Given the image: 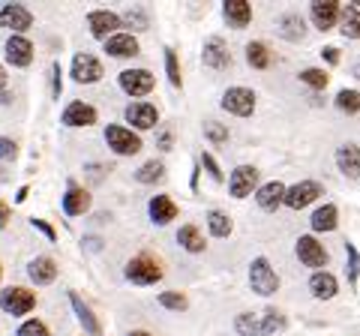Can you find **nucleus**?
I'll list each match as a JSON object with an SVG mask.
<instances>
[{"mask_svg": "<svg viewBox=\"0 0 360 336\" xmlns=\"http://www.w3.org/2000/svg\"><path fill=\"white\" fill-rule=\"evenodd\" d=\"M201 60H205V66H210V70H229L231 54H229V49H225V42L219 37H210L205 42V51H201Z\"/></svg>", "mask_w": 360, "mask_h": 336, "instance_id": "16", "label": "nucleus"}, {"mask_svg": "<svg viewBox=\"0 0 360 336\" xmlns=\"http://www.w3.org/2000/svg\"><path fill=\"white\" fill-rule=\"evenodd\" d=\"M153 75L150 70H123L120 72V87H123V93H129V96H148L153 91Z\"/></svg>", "mask_w": 360, "mask_h": 336, "instance_id": "9", "label": "nucleus"}, {"mask_svg": "<svg viewBox=\"0 0 360 336\" xmlns=\"http://www.w3.org/2000/svg\"><path fill=\"white\" fill-rule=\"evenodd\" d=\"M345 255H348V267H345L348 283L357 285V276H360V252H357V246L354 243H345Z\"/></svg>", "mask_w": 360, "mask_h": 336, "instance_id": "37", "label": "nucleus"}, {"mask_svg": "<svg viewBox=\"0 0 360 336\" xmlns=\"http://www.w3.org/2000/svg\"><path fill=\"white\" fill-rule=\"evenodd\" d=\"M255 201H258V207L262 210H276L285 201V186L279 181H270V183H264L262 189H258Z\"/></svg>", "mask_w": 360, "mask_h": 336, "instance_id": "25", "label": "nucleus"}, {"mask_svg": "<svg viewBox=\"0 0 360 336\" xmlns=\"http://www.w3.org/2000/svg\"><path fill=\"white\" fill-rule=\"evenodd\" d=\"M70 304H72V309H75V316H78V321L84 324V330L90 333V336H99V321L94 318V312H90V306L84 304L82 297L75 295V291H70Z\"/></svg>", "mask_w": 360, "mask_h": 336, "instance_id": "29", "label": "nucleus"}, {"mask_svg": "<svg viewBox=\"0 0 360 336\" xmlns=\"http://www.w3.org/2000/svg\"><path fill=\"white\" fill-rule=\"evenodd\" d=\"M295 250H297V259L307 267H319L321 271V267L328 264V250H324V243H319L312 234H303Z\"/></svg>", "mask_w": 360, "mask_h": 336, "instance_id": "10", "label": "nucleus"}, {"mask_svg": "<svg viewBox=\"0 0 360 336\" xmlns=\"http://www.w3.org/2000/svg\"><path fill=\"white\" fill-rule=\"evenodd\" d=\"M0 27H6V30H15V37L18 33H25L33 27V15H30V9L27 6H21V4H9L0 9Z\"/></svg>", "mask_w": 360, "mask_h": 336, "instance_id": "11", "label": "nucleus"}, {"mask_svg": "<svg viewBox=\"0 0 360 336\" xmlns=\"http://www.w3.org/2000/svg\"><path fill=\"white\" fill-rule=\"evenodd\" d=\"M127 279L129 283H135V285H153V283H160L162 279V267L156 264L150 255H139V259H132L129 264H127Z\"/></svg>", "mask_w": 360, "mask_h": 336, "instance_id": "3", "label": "nucleus"}, {"mask_svg": "<svg viewBox=\"0 0 360 336\" xmlns=\"http://www.w3.org/2000/svg\"><path fill=\"white\" fill-rule=\"evenodd\" d=\"M207 228H210L213 238H229L234 226H231V219L225 217L222 210H210V214H207Z\"/></svg>", "mask_w": 360, "mask_h": 336, "instance_id": "32", "label": "nucleus"}, {"mask_svg": "<svg viewBox=\"0 0 360 336\" xmlns=\"http://www.w3.org/2000/svg\"><path fill=\"white\" fill-rule=\"evenodd\" d=\"M51 72H54V87H51V96L58 99V96H60V91H63V82H60V75H63V72H60V63H54V66H51Z\"/></svg>", "mask_w": 360, "mask_h": 336, "instance_id": "45", "label": "nucleus"}, {"mask_svg": "<svg viewBox=\"0 0 360 336\" xmlns=\"http://www.w3.org/2000/svg\"><path fill=\"white\" fill-rule=\"evenodd\" d=\"M336 165H340V172L345 177H352V181L360 177V148L354 141H348V144H342V148L336 150Z\"/></svg>", "mask_w": 360, "mask_h": 336, "instance_id": "17", "label": "nucleus"}, {"mask_svg": "<svg viewBox=\"0 0 360 336\" xmlns=\"http://www.w3.org/2000/svg\"><path fill=\"white\" fill-rule=\"evenodd\" d=\"M25 198H27V186H21V189H18V195H15V201L21 205V201H25Z\"/></svg>", "mask_w": 360, "mask_h": 336, "instance_id": "49", "label": "nucleus"}, {"mask_svg": "<svg viewBox=\"0 0 360 336\" xmlns=\"http://www.w3.org/2000/svg\"><path fill=\"white\" fill-rule=\"evenodd\" d=\"M283 324H285V318L279 316L276 309H267V312H262V316L243 312V316L238 318V330L243 336H270V333L283 330Z\"/></svg>", "mask_w": 360, "mask_h": 336, "instance_id": "1", "label": "nucleus"}, {"mask_svg": "<svg viewBox=\"0 0 360 336\" xmlns=\"http://www.w3.org/2000/svg\"><path fill=\"white\" fill-rule=\"evenodd\" d=\"M37 306V295L27 288H6L0 291V309L9 312V316H27V312Z\"/></svg>", "mask_w": 360, "mask_h": 336, "instance_id": "4", "label": "nucleus"}, {"mask_svg": "<svg viewBox=\"0 0 360 336\" xmlns=\"http://www.w3.org/2000/svg\"><path fill=\"white\" fill-rule=\"evenodd\" d=\"M15 153H18V148L13 138H0V160H13Z\"/></svg>", "mask_w": 360, "mask_h": 336, "instance_id": "43", "label": "nucleus"}, {"mask_svg": "<svg viewBox=\"0 0 360 336\" xmlns=\"http://www.w3.org/2000/svg\"><path fill=\"white\" fill-rule=\"evenodd\" d=\"M30 226H33V228H39V231H42L49 240H58V231H54V228H51L45 219H37V217H33V219H30Z\"/></svg>", "mask_w": 360, "mask_h": 336, "instance_id": "44", "label": "nucleus"}, {"mask_svg": "<svg viewBox=\"0 0 360 336\" xmlns=\"http://www.w3.org/2000/svg\"><path fill=\"white\" fill-rule=\"evenodd\" d=\"M63 123L66 127H94L96 123V108L87 103H70L63 111Z\"/></svg>", "mask_w": 360, "mask_h": 336, "instance_id": "20", "label": "nucleus"}, {"mask_svg": "<svg viewBox=\"0 0 360 336\" xmlns=\"http://www.w3.org/2000/svg\"><path fill=\"white\" fill-rule=\"evenodd\" d=\"M162 174H165V165L150 160V162H144L139 172H135V181L139 183H156V181H162Z\"/></svg>", "mask_w": 360, "mask_h": 336, "instance_id": "34", "label": "nucleus"}, {"mask_svg": "<svg viewBox=\"0 0 360 336\" xmlns=\"http://www.w3.org/2000/svg\"><path fill=\"white\" fill-rule=\"evenodd\" d=\"M87 207H90V195L84 193L82 186L72 183L70 189H66V195H63V214L66 217H82Z\"/></svg>", "mask_w": 360, "mask_h": 336, "instance_id": "26", "label": "nucleus"}, {"mask_svg": "<svg viewBox=\"0 0 360 336\" xmlns=\"http://www.w3.org/2000/svg\"><path fill=\"white\" fill-rule=\"evenodd\" d=\"M148 210H150V219L156 226H168L172 219H177V205L168 195H153Z\"/></svg>", "mask_w": 360, "mask_h": 336, "instance_id": "23", "label": "nucleus"}, {"mask_svg": "<svg viewBox=\"0 0 360 336\" xmlns=\"http://www.w3.org/2000/svg\"><path fill=\"white\" fill-rule=\"evenodd\" d=\"M255 183H258V168H252V165H238V168L231 172L229 189H231L234 198H246V195H252Z\"/></svg>", "mask_w": 360, "mask_h": 336, "instance_id": "13", "label": "nucleus"}, {"mask_svg": "<svg viewBox=\"0 0 360 336\" xmlns=\"http://www.w3.org/2000/svg\"><path fill=\"white\" fill-rule=\"evenodd\" d=\"M222 15L234 30H243L252 21V6L246 0H229V4H222Z\"/></svg>", "mask_w": 360, "mask_h": 336, "instance_id": "18", "label": "nucleus"}, {"mask_svg": "<svg viewBox=\"0 0 360 336\" xmlns=\"http://www.w3.org/2000/svg\"><path fill=\"white\" fill-rule=\"evenodd\" d=\"M279 33H283L285 39H291V42L303 39V18H300V15H295V13L283 15V18H279Z\"/></svg>", "mask_w": 360, "mask_h": 336, "instance_id": "31", "label": "nucleus"}, {"mask_svg": "<svg viewBox=\"0 0 360 336\" xmlns=\"http://www.w3.org/2000/svg\"><path fill=\"white\" fill-rule=\"evenodd\" d=\"M123 115H127V120L135 129H153L156 123H160V111H156V105H150V103H132V105H127Z\"/></svg>", "mask_w": 360, "mask_h": 336, "instance_id": "15", "label": "nucleus"}, {"mask_svg": "<svg viewBox=\"0 0 360 336\" xmlns=\"http://www.w3.org/2000/svg\"><path fill=\"white\" fill-rule=\"evenodd\" d=\"M165 70H168V82L174 87L184 84V78H180V63H177V54L172 49H165Z\"/></svg>", "mask_w": 360, "mask_h": 336, "instance_id": "39", "label": "nucleus"}, {"mask_svg": "<svg viewBox=\"0 0 360 336\" xmlns=\"http://www.w3.org/2000/svg\"><path fill=\"white\" fill-rule=\"evenodd\" d=\"M246 60H250V66H255V70H267L270 51H267L264 42H250V46H246Z\"/></svg>", "mask_w": 360, "mask_h": 336, "instance_id": "33", "label": "nucleus"}, {"mask_svg": "<svg viewBox=\"0 0 360 336\" xmlns=\"http://www.w3.org/2000/svg\"><path fill=\"white\" fill-rule=\"evenodd\" d=\"M6 222H9V205L0 201V228H6Z\"/></svg>", "mask_w": 360, "mask_h": 336, "instance_id": "48", "label": "nucleus"}, {"mask_svg": "<svg viewBox=\"0 0 360 336\" xmlns=\"http://www.w3.org/2000/svg\"><path fill=\"white\" fill-rule=\"evenodd\" d=\"M300 82L309 84L312 91H324V87H328V82H330V75L324 72V70H315V66H309V70L300 72Z\"/></svg>", "mask_w": 360, "mask_h": 336, "instance_id": "35", "label": "nucleus"}, {"mask_svg": "<svg viewBox=\"0 0 360 336\" xmlns=\"http://www.w3.org/2000/svg\"><path fill=\"white\" fill-rule=\"evenodd\" d=\"M336 108L345 115H357L360 111V91H340L336 93Z\"/></svg>", "mask_w": 360, "mask_h": 336, "instance_id": "36", "label": "nucleus"}, {"mask_svg": "<svg viewBox=\"0 0 360 336\" xmlns=\"http://www.w3.org/2000/svg\"><path fill=\"white\" fill-rule=\"evenodd\" d=\"M160 306L172 309V312H184L189 306V300L180 295V291H162V295H160Z\"/></svg>", "mask_w": 360, "mask_h": 336, "instance_id": "38", "label": "nucleus"}, {"mask_svg": "<svg viewBox=\"0 0 360 336\" xmlns=\"http://www.w3.org/2000/svg\"><path fill=\"white\" fill-rule=\"evenodd\" d=\"M0 279H4V267H0Z\"/></svg>", "mask_w": 360, "mask_h": 336, "instance_id": "53", "label": "nucleus"}, {"mask_svg": "<svg viewBox=\"0 0 360 336\" xmlns=\"http://www.w3.org/2000/svg\"><path fill=\"white\" fill-rule=\"evenodd\" d=\"M309 15L319 30H333L336 21H340V4H336V0H315Z\"/></svg>", "mask_w": 360, "mask_h": 336, "instance_id": "14", "label": "nucleus"}, {"mask_svg": "<svg viewBox=\"0 0 360 336\" xmlns=\"http://www.w3.org/2000/svg\"><path fill=\"white\" fill-rule=\"evenodd\" d=\"M250 285L255 295H262V297H270V295H276L279 291V276L276 271L270 267L267 259H252L250 264Z\"/></svg>", "mask_w": 360, "mask_h": 336, "instance_id": "2", "label": "nucleus"}, {"mask_svg": "<svg viewBox=\"0 0 360 336\" xmlns=\"http://www.w3.org/2000/svg\"><path fill=\"white\" fill-rule=\"evenodd\" d=\"M15 336H51V333H49V328H45L42 321L33 318V321H25V324H21Z\"/></svg>", "mask_w": 360, "mask_h": 336, "instance_id": "41", "label": "nucleus"}, {"mask_svg": "<svg viewBox=\"0 0 360 336\" xmlns=\"http://www.w3.org/2000/svg\"><path fill=\"white\" fill-rule=\"evenodd\" d=\"M4 87H6V70L0 66V91H4Z\"/></svg>", "mask_w": 360, "mask_h": 336, "instance_id": "50", "label": "nucleus"}, {"mask_svg": "<svg viewBox=\"0 0 360 336\" xmlns=\"http://www.w3.org/2000/svg\"><path fill=\"white\" fill-rule=\"evenodd\" d=\"M160 148L162 150H172V132H168V129L160 132Z\"/></svg>", "mask_w": 360, "mask_h": 336, "instance_id": "47", "label": "nucleus"}, {"mask_svg": "<svg viewBox=\"0 0 360 336\" xmlns=\"http://www.w3.org/2000/svg\"><path fill=\"white\" fill-rule=\"evenodd\" d=\"M354 75H357V78H360V63H357V66H354Z\"/></svg>", "mask_w": 360, "mask_h": 336, "instance_id": "52", "label": "nucleus"}, {"mask_svg": "<svg viewBox=\"0 0 360 336\" xmlns=\"http://www.w3.org/2000/svg\"><path fill=\"white\" fill-rule=\"evenodd\" d=\"M321 58L328 60V63H340V49H333V46H328L321 51Z\"/></svg>", "mask_w": 360, "mask_h": 336, "instance_id": "46", "label": "nucleus"}, {"mask_svg": "<svg viewBox=\"0 0 360 336\" xmlns=\"http://www.w3.org/2000/svg\"><path fill=\"white\" fill-rule=\"evenodd\" d=\"M340 30L345 39H360V0L340 6Z\"/></svg>", "mask_w": 360, "mask_h": 336, "instance_id": "21", "label": "nucleus"}, {"mask_svg": "<svg viewBox=\"0 0 360 336\" xmlns=\"http://www.w3.org/2000/svg\"><path fill=\"white\" fill-rule=\"evenodd\" d=\"M324 193L319 181H300L295 186H285V201L283 205H288L291 210H303L307 205H312L315 198H319Z\"/></svg>", "mask_w": 360, "mask_h": 336, "instance_id": "7", "label": "nucleus"}, {"mask_svg": "<svg viewBox=\"0 0 360 336\" xmlns=\"http://www.w3.org/2000/svg\"><path fill=\"white\" fill-rule=\"evenodd\" d=\"M336 276L328 273V271H315L312 279H309V291H312V297H319V300H330L336 295Z\"/></svg>", "mask_w": 360, "mask_h": 336, "instance_id": "27", "label": "nucleus"}, {"mask_svg": "<svg viewBox=\"0 0 360 336\" xmlns=\"http://www.w3.org/2000/svg\"><path fill=\"white\" fill-rule=\"evenodd\" d=\"M309 226H312V231H333L340 226V210H336V205H321L312 214Z\"/></svg>", "mask_w": 360, "mask_h": 336, "instance_id": "28", "label": "nucleus"}, {"mask_svg": "<svg viewBox=\"0 0 360 336\" xmlns=\"http://www.w3.org/2000/svg\"><path fill=\"white\" fill-rule=\"evenodd\" d=\"M201 165L207 168V174L213 177V181H217V183H222V172H219V165H217V160H213L210 153H201Z\"/></svg>", "mask_w": 360, "mask_h": 336, "instance_id": "42", "label": "nucleus"}, {"mask_svg": "<svg viewBox=\"0 0 360 336\" xmlns=\"http://www.w3.org/2000/svg\"><path fill=\"white\" fill-rule=\"evenodd\" d=\"M127 336H153V333H148V330H132V333H127Z\"/></svg>", "mask_w": 360, "mask_h": 336, "instance_id": "51", "label": "nucleus"}, {"mask_svg": "<svg viewBox=\"0 0 360 336\" xmlns=\"http://www.w3.org/2000/svg\"><path fill=\"white\" fill-rule=\"evenodd\" d=\"M120 25H123V18L117 13H108V9H94V13L87 15V27H90V33H94L96 39L115 37Z\"/></svg>", "mask_w": 360, "mask_h": 336, "instance_id": "8", "label": "nucleus"}, {"mask_svg": "<svg viewBox=\"0 0 360 336\" xmlns=\"http://www.w3.org/2000/svg\"><path fill=\"white\" fill-rule=\"evenodd\" d=\"M27 276L33 279L37 285H49L58 279V264H54L51 259H45V255H39V259H33L27 264Z\"/></svg>", "mask_w": 360, "mask_h": 336, "instance_id": "24", "label": "nucleus"}, {"mask_svg": "<svg viewBox=\"0 0 360 336\" xmlns=\"http://www.w3.org/2000/svg\"><path fill=\"white\" fill-rule=\"evenodd\" d=\"M105 51L111 58H135L139 54V39L132 33H115V37L105 39Z\"/></svg>", "mask_w": 360, "mask_h": 336, "instance_id": "22", "label": "nucleus"}, {"mask_svg": "<svg viewBox=\"0 0 360 336\" xmlns=\"http://www.w3.org/2000/svg\"><path fill=\"white\" fill-rule=\"evenodd\" d=\"M205 136L213 144H225V141H229V129H225L222 123H217V120H205Z\"/></svg>", "mask_w": 360, "mask_h": 336, "instance_id": "40", "label": "nucleus"}, {"mask_svg": "<svg viewBox=\"0 0 360 336\" xmlns=\"http://www.w3.org/2000/svg\"><path fill=\"white\" fill-rule=\"evenodd\" d=\"M177 243L184 246L186 252H201V250H205V238H201V231L195 226H180Z\"/></svg>", "mask_w": 360, "mask_h": 336, "instance_id": "30", "label": "nucleus"}, {"mask_svg": "<svg viewBox=\"0 0 360 336\" xmlns=\"http://www.w3.org/2000/svg\"><path fill=\"white\" fill-rule=\"evenodd\" d=\"M222 108L238 117H250L255 111V93L250 87H229V91L222 93Z\"/></svg>", "mask_w": 360, "mask_h": 336, "instance_id": "6", "label": "nucleus"}, {"mask_svg": "<svg viewBox=\"0 0 360 336\" xmlns=\"http://www.w3.org/2000/svg\"><path fill=\"white\" fill-rule=\"evenodd\" d=\"M6 60L13 63V66H30L33 60V46H30V39L25 37H9L6 39Z\"/></svg>", "mask_w": 360, "mask_h": 336, "instance_id": "19", "label": "nucleus"}, {"mask_svg": "<svg viewBox=\"0 0 360 336\" xmlns=\"http://www.w3.org/2000/svg\"><path fill=\"white\" fill-rule=\"evenodd\" d=\"M72 78L78 84H94L103 78V63H99L94 54H75V60H72Z\"/></svg>", "mask_w": 360, "mask_h": 336, "instance_id": "12", "label": "nucleus"}, {"mask_svg": "<svg viewBox=\"0 0 360 336\" xmlns=\"http://www.w3.org/2000/svg\"><path fill=\"white\" fill-rule=\"evenodd\" d=\"M105 141L117 156H135L141 150V138L127 127H105Z\"/></svg>", "mask_w": 360, "mask_h": 336, "instance_id": "5", "label": "nucleus"}]
</instances>
